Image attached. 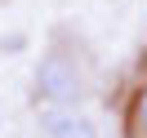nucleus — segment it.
Here are the masks:
<instances>
[{
	"mask_svg": "<svg viewBox=\"0 0 147 138\" xmlns=\"http://www.w3.org/2000/svg\"><path fill=\"white\" fill-rule=\"evenodd\" d=\"M31 94L36 102H58V107H80L85 98V76H80V63L63 49H49L40 54L36 71H31Z\"/></svg>",
	"mask_w": 147,
	"mask_h": 138,
	"instance_id": "f257e3e1",
	"label": "nucleus"
},
{
	"mask_svg": "<svg viewBox=\"0 0 147 138\" xmlns=\"http://www.w3.org/2000/svg\"><path fill=\"white\" fill-rule=\"evenodd\" d=\"M36 116V129L45 138H102L98 125L85 116L80 107H58V102H36L31 107Z\"/></svg>",
	"mask_w": 147,
	"mask_h": 138,
	"instance_id": "f03ea898",
	"label": "nucleus"
},
{
	"mask_svg": "<svg viewBox=\"0 0 147 138\" xmlns=\"http://www.w3.org/2000/svg\"><path fill=\"white\" fill-rule=\"evenodd\" d=\"M129 129L147 134V80H138L134 94H129Z\"/></svg>",
	"mask_w": 147,
	"mask_h": 138,
	"instance_id": "7ed1b4c3",
	"label": "nucleus"
},
{
	"mask_svg": "<svg viewBox=\"0 0 147 138\" xmlns=\"http://www.w3.org/2000/svg\"><path fill=\"white\" fill-rule=\"evenodd\" d=\"M0 120H5V102H0Z\"/></svg>",
	"mask_w": 147,
	"mask_h": 138,
	"instance_id": "20e7f679",
	"label": "nucleus"
}]
</instances>
